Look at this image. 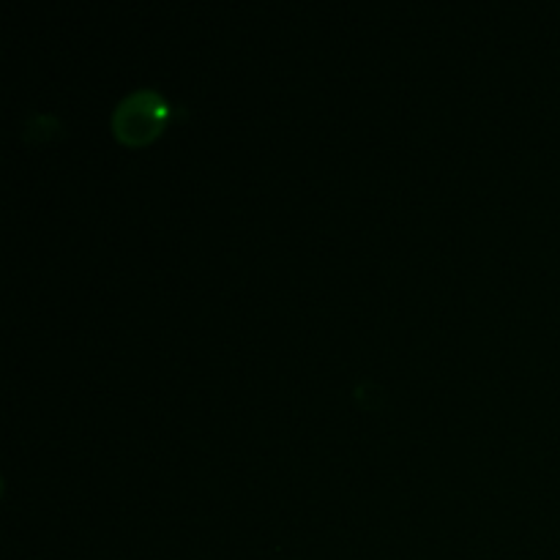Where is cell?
I'll return each mask as SVG.
<instances>
[{"label": "cell", "instance_id": "1", "mask_svg": "<svg viewBox=\"0 0 560 560\" xmlns=\"http://www.w3.org/2000/svg\"><path fill=\"white\" fill-rule=\"evenodd\" d=\"M170 109L173 107L162 93L153 88H137L115 104L109 124H113L118 140L129 142V145H142L164 129V124L170 120Z\"/></svg>", "mask_w": 560, "mask_h": 560}]
</instances>
